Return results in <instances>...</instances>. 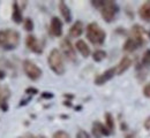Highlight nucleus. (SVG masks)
Returning a JSON list of instances; mask_svg holds the SVG:
<instances>
[{
  "mask_svg": "<svg viewBox=\"0 0 150 138\" xmlns=\"http://www.w3.org/2000/svg\"><path fill=\"white\" fill-rule=\"evenodd\" d=\"M20 44V34L13 29L0 30V47L6 51L15 50Z\"/></svg>",
  "mask_w": 150,
  "mask_h": 138,
  "instance_id": "f257e3e1",
  "label": "nucleus"
},
{
  "mask_svg": "<svg viewBox=\"0 0 150 138\" xmlns=\"http://www.w3.org/2000/svg\"><path fill=\"white\" fill-rule=\"evenodd\" d=\"M47 62L50 68L52 69L53 73H56L57 75H64L65 73V63H64V58L60 53L59 50L53 48L47 58Z\"/></svg>",
  "mask_w": 150,
  "mask_h": 138,
  "instance_id": "f03ea898",
  "label": "nucleus"
},
{
  "mask_svg": "<svg viewBox=\"0 0 150 138\" xmlns=\"http://www.w3.org/2000/svg\"><path fill=\"white\" fill-rule=\"evenodd\" d=\"M105 31L97 23L93 22L87 27V38L94 45H102L105 40Z\"/></svg>",
  "mask_w": 150,
  "mask_h": 138,
  "instance_id": "7ed1b4c3",
  "label": "nucleus"
},
{
  "mask_svg": "<svg viewBox=\"0 0 150 138\" xmlns=\"http://www.w3.org/2000/svg\"><path fill=\"white\" fill-rule=\"evenodd\" d=\"M23 70L25 75L33 81H37L42 76V69L30 60H25L23 62Z\"/></svg>",
  "mask_w": 150,
  "mask_h": 138,
  "instance_id": "20e7f679",
  "label": "nucleus"
},
{
  "mask_svg": "<svg viewBox=\"0 0 150 138\" xmlns=\"http://www.w3.org/2000/svg\"><path fill=\"white\" fill-rule=\"evenodd\" d=\"M117 12H118V6L114 1H105L104 6L100 8V14L106 22L113 21Z\"/></svg>",
  "mask_w": 150,
  "mask_h": 138,
  "instance_id": "39448f33",
  "label": "nucleus"
},
{
  "mask_svg": "<svg viewBox=\"0 0 150 138\" xmlns=\"http://www.w3.org/2000/svg\"><path fill=\"white\" fill-rule=\"evenodd\" d=\"M60 47H61L62 54L69 60V61H75V60H76L75 50L68 38H64V39L60 41Z\"/></svg>",
  "mask_w": 150,
  "mask_h": 138,
  "instance_id": "423d86ee",
  "label": "nucleus"
},
{
  "mask_svg": "<svg viewBox=\"0 0 150 138\" xmlns=\"http://www.w3.org/2000/svg\"><path fill=\"white\" fill-rule=\"evenodd\" d=\"M50 34L54 37H60L62 34V23L59 18L53 16L50 23Z\"/></svg>",
  "mask_w": 150,
  "mask_h": 138,
  "instance_id": "0eeeda50",
  "label": "nucleus"
},
{
  "mask_svg": "<svg viewBox=\"0 0 150 138\" xmlns=\"http://www.w3.org/2000/svg\"><path fill=\"white\" fill-rule=\"evenodd\" d=\"M25 45H27V47L30 50V51H33V52H35V53H42V46H40V44H39V41L37 40V38L35 37V36H33V35H29L28 37H27V39H25Z\"/></svg>",
  "mask_w": 150,
  "mask_h": 138,
  "instance_id": "6e6552de",
  "label": "nucleus"
},
{
  "mask_svg": "<svg viewBox=\"0 0 150 138\" xmlns=\"http://www.w3.org/2000/svg\"><path fill=\"white\" fill-rule=\"evenodd\" d=\"M114 75H115V68H110V69H108L106 71H104L103 74L98 75V76L95 78V84H97V85H103L104 83H106L108 81H110V79L112 78Z\"/></svg>",
  "mask_w": 150,
  "mask_h": 138,
  "instance_id": "1a4fd4ad",
  "label": "nucleus"
},
{
  "mask_svg": "<svg viewBox=\"0 0 150 138\" xmlns=\"http://www.w3.org/2000/svg\"><path fill=\"white\" fill-rule=\"evenodd\" d=\"M93 134L96 138H100L102 136H109L111 134V131L105 125H103L102 123L95 122L94 125H93Z\"/></svg>",
  "mask_w": 150,
  "mask_h": 138,
  "instance_id": "9d476101",
  "label": "nucleus"
},
{
  "mask_svg": "<svg viewBox=\"0 0 150 138\" xmlns=\"http://www.w3.org/2000/svg\"><path fill=\"white\" fill-rule=\"evenodd\" d=\"M132 64V60L128 57H124L122 59L120 60V62L118 63V66L115 67V74L117 75H121L122 73H125L129 66Z\"/></svg>",
  "mask_w": 150,
  "mask_h": 138,
  "instance_id": "9b49d317",
  "label": "nucleus"
},
{
  "mask_svg": "<svg viewBox=\"0 0 150 138\" xmlns=\"http://www.w3.org/2000/svg\"><path fill=\"white\" fill-rule=\"evenodd\" d=\"M82 32H83V24L81 21H76L69 29V36L72 38H77L82 35Z\"/></svg>",
  "mask_w": 150,
  "mask_h": 138,
  "instance_id": "f8f14e48",
  "label": "nucleus"
},
{
  "mask_svg": "<svg viewBox=\"0 0 150 138\" xmlns=\"http://www.w3.org/2000/svg\"><path fill=\"white\" fill-rule=\"evenodd\" d=\"M75 46H76L77 51L81 53V55H82L83 58H88V57L90 55V48H89V46L87 45V43H86L84 40H82V39L77 40L76 44H75Z\"/></svg>",
  "mask_w": 150,
  "mask_h": 138,
  "instance_id": "ddd939ff",
  "label": "nucleus"
},
{
  "mask_svg": "<svg viewBox=\"0 0 150 138\" xmlns=\"http://www.w3.org/2000/svg\"><path fill=\"white\" fill-rule=\"evenodd\" d=\"M141 45H143V43H141L139 40L133 39V38L129 37L128 39L125 41V44H124V51H126V52H133L136 48H139Z\"/></svg>",
  "mask_w": 150,
  "mask_h": 138,
  "instance_id": "4468645a",
  "label": "nucleus"
},
{
  "mask_svg": "<svg viewBox=\"0 0 150 138\" xmlns=\"http://www.w3.org/2000/svg\"><path fill=\"white\" fill-rule=\"evenodd\" d=\"M59 11L61 13V16L64 18V20L66 21L67 23L72 21V14H71V11L68 8V6L66 5L65 1H60L59 2Z\"/></svg>",
  "mask_w": 150,
  "mask_h": 138,
  "instance_id": "2eb2a0df",
  "label": "nucleus"
},
{
  "mask_svg": "<svg viewBox=\"0 0 150 138\" xmlns=\"http://www.w3.org/2000/svg\"><path fill=\"white\" fill-rule=\"evenodd\" d=\"M12 19L15 23H22L23 21V16H22V11L20 8L19 4L18 2H14L13 4V13H12Z\"/></svg>",
  "mask_w": 150,
  "mask_h": 138,
  "instance_id": "dca6fc26",
  "label": "nucleus"
},
{
  "mask_svg": "<svg viewBox=\"0 0 150 138\" xmlns=\"http://www.w3.org/2000/svg\"><path fill=\"white\" fill-rule=\"evenodd\" d=\"M142 32H143V30H142V28H141L140 25H134V27L131 29V36H129V37L133 38V39L139 40V41L143 43Z\"/></svg>",
  "mask_w": 150,
  "mask_h": 138,
  "instance_id": "f3484780",
  "label": "nucleus"
},
{
  "mask_svg": "<svg viewBox=\"0 0 150 138\" xmlns=\"http://www.w3.org/2000/svg\"><path fill=\"white\" fill-rule=\"evenodd\" d=\"M140 16L146 21H150V1L143 4L140 8Z\"/></svg>",
  "mask_w": 150,
  "mask_h": 138,
  "instance_id": "a211bd4d",
  "label": "nucleus"
},
{
  "mask_svg": "<svg viewBox=\"0 0 150 138\" xmlns=\"http://www.w3.org/2000/svg\"><path fill=\"white\" fill-rule=\"evenodd\" d=\"M11 97V91L7 86L0 88V107L5 104H7V100Z\"/></svg>",
  "mask_w": 150,
  "mask_h": 138,
  "instance_id": "6ab92c4d",
  "label": "nucleus"
},
{
  "mask_svg": "<svg viewBox=\"0 0 150 138\" xmlns=\"http://www.w3.org/2000/svg\"><path fill=\"white\" fill-rule=\"evenodd\" d=\"M106 58V52L103 51V50H96L94 53H93V59L96 62H100Z\"/></svg>",
  "mask_w": 150,
  "mask_h": 138,
  "instance_id": "aec40b11",
  "label": "nucleus"
},
{
  "mask_svg": "<svg viewBox=\"0 0 150 138\" xmlns=\"http://www.w3.org/2000/svg\"><path fill=\"white\" fill-rule=\"evenodd\" d=\"M105 124H106V128L110 131H113V129H114V120H113V116L110 113H105Z\"/></svg>",
  "mask_w": 150,
  "mask_h": 138,
  "instance_id": "412c9836",
  "label": "nucleus"
},
{
  "mask_svg": "<svg viewBox=\"0 0 150 138\" xmlns=\"http://www.w3.org/2000/svg\"><path fill=\"white\" fill-rule=\"evenodd\" d=\"M142 63L146 67H150V50H147L142 57Z\"/></svg>",
  "mask_w": 150,
  "mask_h": 138,
  "instance_id": "4be33fe9",
  "label": "nucleus"
},
{
  "mask_svg": "<svg viewBox=\"0 0 150 138\" xmlns=\"http://www.w3.org/2000/svg\"><path fill=\"white\" fill-rule=\"evenodd\" d=\"M24 29L27 31H33L34 30V22H33V20L30 18L24 20Z\"/></svg>",
  "mask_w": 150,
  "mask_h": 138,
  "instance_id": "5701e85b",
  "label": "nucleus"
},
{
  "mask_svg": "<svg viewBox=\"0 0 150 138\" xmlns=\"http://www.w3.org/2000/svg\"><path fill=\"white\" fill-rule=\"evenodd\" d=\"M52 138H71V136H69L66 131H64V130H59V131H57L56 134L53 135V137Z\"/></svg>",
  "mask_w": 150,
  "mask_h": 138,
  "instance_id": "b1692460",
  "label": "nucleus"
},
{
  "mask_svg": "<svg viewBox=\"0 0 150 138\" xmlns=\"http://www.w3.org/2000/svg\"><path fill=\"white\" fill-rule=\"evenodd\" d=\"M76 138H90L89 136V134L87 132V131H84V130H79L77 131V134H76Z\"/></svg>",
  "mask_w": 150,
  "mask_h": 138,
  "instance_id": "393cba45",
  "label": "nucleus"
},
{
  "mask_svg": "<svg viewBox=\"0 0 150 138\" xmlns=\"http://www.w3.org/2000/svg\"><path fill=\"white\" fill-rule=\"evenodd\" d=\"M104 2L105 1H103V0H98V1H91V4H93V6H94L95 8H97V9H100L103 6H104Z\"/></svg>",
  "mask_w": 150,
  "mask_h": 138,
  "instance_id": "a878e982",
  "label": "nucleus"
},
{
  "mask_svg": "<svg viewBox=\"0 0 150 138\" xmlns=\"http://www.w3.org/2000/svg\"><path fill=\"white\" fill-rule=\"evenodd\" d=\"M143 93H144V96H146V97L150 98V83L144 86V89H143Z\"/></svg>",
  "mask_w": 150,
  "mask_h": 138,
  "instance_id": "bb28decb",
  "label": "nucleus"
},
{
  "mask_svg": "<svg viewBox=\"0 0 150 138\" xmlns=\"http://www.w3.org/2000/svg\"><path fill=\"white\" fill-rule=\"evenodd\" d=\"M25 93H28V95H36V93H38V90L35 89V88H28L25 90Z\"/></svg>",
  "mask_w": 150,
  "mask_h": 138,
  "instance_id": "cd10ccee",
  "label": "nucleus"
},
{
  "mask_svg": "<svg viewBox=\"0 0 150 138\" xmlns=\"http://www.w3.org/2000/svg\"><path fill=\"white\" fill-rule=\"evenodd\" d=\"M42 98L51 99V98H53V95H52V93H50V92H43V93H42Z\"/></svg>",
  "mask_w": 150,
  "mask_h": 138,
  "instance_id": "c85d7f7f",
  "label": "nucleus"
},
{
  "mask_svg": "<svg viewBox=\"0 0 150 138\" xmlns=\"http://www.w3.org/2000/svg\"><path fill=\"white\" fill-rule=\"evenodd\" d=\"M144 128L148 129V130L150 129V116L144 121Z\"/></svg>",
  "mask_w": 150,
  "mask_h": 138,
  "instance_id": "c756f323",
  "label": "nucleus"
},
{
  "mask_svg": "<svg viewBox=\"0 0 150 138\" xmlns=\"http://www.w3.org/2000/svg\"><path fill=\"white\" fill-rule=\"evenodd\" d=\"M5 78V73L2 70H0V79Z\"/></svg>",
  "mask_w": 150,
  "mask_h": 138,
  "instance_id": "7c9ffc66",
  "label": "nucleus"
},
{
  "mask_svg": "<svg viewBox=\"0 0 150 138\" xmlns=\"http://www.w3.org/2000/svg\"><path fill=\"white\" fill-rule=\"evenodd\" d=\"M20 138H34L33 136H24V137H20Z\"/></svg>",
  "mask_w": 150,
  "mask_h": 138,
  "instance_id": "2f4dec72",
  "label": "nucleus"
},
{
  "mask_svg": "<svg viewBox=\"0 0 150 138\" xmlns=\"http://www.w3.org/2000/svg\"><path fill=\"white\" fill-rule=\"evenodd\" d=\"M35 138H45L44 136H37V137H35Z\"/></svg>",
  "mask_w": 150,
  "mask_h": 138,
  "instance_id": "473e14b6",
  "label": "nucleus"
},
{
  "mask_svg": "<svg viewBox=\"0 0 150 138\" xmlns=\"http://www.w3.org/2000/svg\"><path fill=\"white\" fill-rule=\"evenodd\" d=\"M149 37H150V31H149Z\"/></svg>",
  "mask_w": 150,
  "mask_h": 138,
  "instance_id": "72a5a7b5",
  "label": "nucleus"
}]
</instances>
